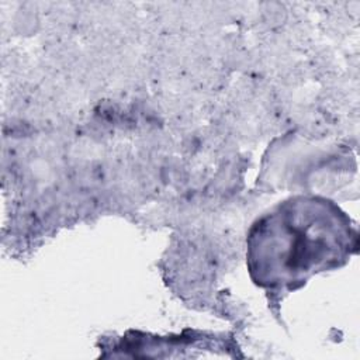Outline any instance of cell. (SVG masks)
<instances>
[{"label": "cell", "instance_id": "6da1fadb", "mask_svg": "<svg viewBox=\"0 0 360 360\" xmlns=\"http://www.w3.org/2000/svg\"><path fill=\"white\" fill-rule=\"evenodd\" d=\"M356 248L357 231L333 201L295 195L252 224L246 266L259 287L295 290L314 274L345 266Z\"/></svg>", "mask_w": 360, "mask_h": 360}]
</instances>
